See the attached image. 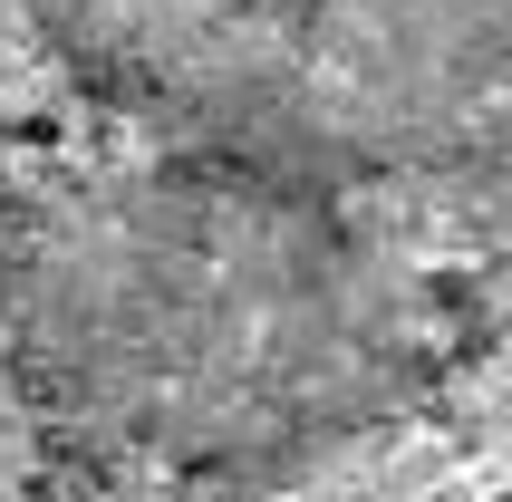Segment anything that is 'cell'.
Wrapping results in <instances>:
<instances>
[{"instance_id":"obj_1","label":"cell","mask_w":512,"mask_h":502,"mask_svg":"<svg viewBox=\"0 0 512 502\" xmlns=\"http://www.w3.org/2000/svg\"><path fill=\"white\" fill-rule=\"evenodd\" d=\"M20 319L87 406L194 464H310L397 416L426 329L358 203L165 155L68 194L20 261Z\"/></svg>"},{"instance_id":"obj_2","label":"cell","mask_w":512,"mask_h":502,"mask_svg":"<svg viewBox=\"0 0 512 502\" xmlns=\"http://www.w3.org/2000/svg\"><path fill=\"white\" fill-rule=\"evenodd\" d=\"M107 116L281 194L512 174V0H20Z\"/></svg>"},{"instance_id":"obj_3","label":"cell","mask_w":512,"mask_h":502,"mask_svg":"<svg viewBox=\"0 0 512 502\" xmlns=\"http://www.w3.org/2000/svg\"><path fill=\"white\" fill-rule=\"evenodd\" d=\"M474 502H512V493H474Z\"/></svg>"}]
</instances>
